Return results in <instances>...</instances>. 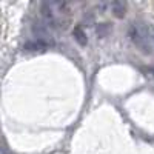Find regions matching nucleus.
Instances as JSON below:
<instances>
[{"label":"nucleus","instance_id":"f257e3e1","mask_svg":"<svg viewBox=\"0 0 154 154\" xmlns=\"http://www.w3.org/2000/svg\"><path fill=\"white\" fill-rule=\"evenodd\" d=\"M40 11L46 25L56 29H66L72 20V9L69 2H42Z\"/></svg>","mask_w":154,"mask_h":154},{"label":"nucleus","instance_id":"f03ea898","mask_svg":"<svg viewBox=\"0 0 154 154\" xmlns=\"http://www.w3.org/2000/svg\"><path fill=\"white\" fill-rule=\"evenodd\" d=\"M128 35L133 40V43L142 51L145 54L151 53V40H149V35H148V29L145 25L142 23H131L130 28H128Z\"/></svg>","mask_w":154,"mask_h":154},{"label":"nucleus","instance_id":"7ed1b4c3","mask_svg":"<svg viewBox=\"0 0 154 154\" xmlns=\"http://www.w3.org/2000/svg\"><path fill=\"white\" fill-rule=\"evenodd\" d=\"M72 35L74 38L77 40V43H79L80 46H85L86 42H88V38H86V34H85V29L80 26V25H77V26L72 29Z\"/></svg>","mask_w":154,"mask_h":154},{"label":"nucleus","instance_id":"20e7f679","mask_svg":"<svg viewBox=\"0 0 154 154\" xmlns=\"http://www.w3.org/2000/svg\"><path fill=\"white\" fill-rule=\"evenodd\" d=\"M112 14L116 17H123L126 12V2H112Z\"/></svg>","mask_w":154,"mask_h":154},{"label":"nucleus","instance_id":"39448f33","mask_svg":"<svg viewBox=\"0 0 154 154\" xmlns=\"http://www.w3.org/2000/svg\"><path fill=\"white\" fill-rule=\"evenodd\" d=\"M152 72H154V68H152Z\"/></svg>","mask_w":154,"mask_h":154}]
</instances>
